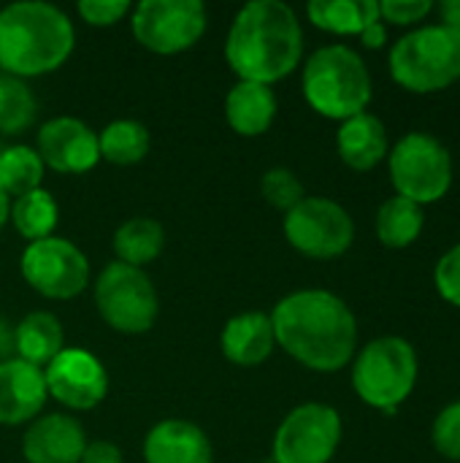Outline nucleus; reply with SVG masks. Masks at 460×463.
I'll list each match as a JSON object with an SVG mask.
<instances>
[{
	"mask_svg": "<svg viewBox=\"0 0 460 463\" xmlns=\"http://www.w3.org/2000/svg\"><path fill=\"white\" fill-rule=\"evenodd\" d=\"M274 336L293 361L312 372H339L358 353V320L344 298L331 290H296L274 312Z\"/></svg>",
	"mask_w": 460,
	"mask_h": 463,
	"instance_id": "nucleus-1",
	"label": "nucleus"
},
{
	"mask_svg": "<svg viewBox=\"0 0 460 463\" xmlns=\"http://www.w3.org/2000/svg\"><path fill=\"white\" fill-rule=\"evenodd\" d=\"M225 60L239 81L277 84L304 60V27L293 5L252 0L239 8L225 38Z\"/></svg>",
	"mask_w": 460,
	"mask_h": 463,
	"instance_id": "nucleus-2",
	"label": "nucleus"
},
{
	"mask_svg": "<svg viewBox=\"0 0 460 463\" xmlns=\"http://www.w3.org/2000/svg\"><path fill=\"white\" fill-rule=\"evenodd\" d=\"M76 46L70 16L43 0H19L0 11V71L33 79L65 65Z\"/></svg>",
	"mask_w": 460,
	"mask_h": 463,
	"instance_id": "nucleus-3",
	"label": "nucleus"
},
{
	"mask_svg": "<svg viewBox=\"0 0 460 463\" xmlns=\"http://www.w3.org/2000/svg\"><path fill=\"white\" fill-rule=\"evenodd\" d=\"M306 103L328 119H350L371 103L374 84L366 60L347 43H328L309 54L301 76Z\"/></svg>",
	"mask_w": 460,
	"mask_h": 463,
	"instance_id": "nucleus-4",
	"label": "nucleus"
},
{
	"mask_svg": "<svg viewBox=\"0 0 460 463\" xmlns=\"http://www.w3.org/2000/svg\"><path fill=\"white\" fill-rule=\"evenodd\" d=\"M388 68L393 81L409 92H442L460 79V33L439 22L420 24L390 46Z\"/></svg>",
	"mask_w": 460,
	"mask_h": 463,
	"instance_id": "nucleus-5",
	"label": "nucleus"
},
{
	"mask_svg": "<svg viewBox=\"0 0 460 463\" xmlns=\"http://www.w3.org/2000/svg\"><path fill=\"white\" fill-rule=\"evenodd\" d=\"M418 374V350L404 336H377L352 358V388L358 399L388 415L412 396Z\"/></svg>",
	"mask_w": 460,
	"mask_h": 463,
	"instance_id": "nucleus-6",
	"label": "nucleus"
},
{
	"mask_svg": "<svg viewBox=\"0 0 460 463\" xmlns=\"http://www.w3.org/2000/svg\"><path fill=\"white\" fill-rule=\"evenodd\" d=\"M390 182L396 195L428 206L442 201L453 187V155L426 130H412L388 152Z\"/></svg>",
	"mask_w": 460,
	"mask_h": 463,
	"instance_id": "nucleus-7",
	"label": "nucleus"
},
{
	"mask_svg": "<svg viewBox=\"0 0 460 463\" xmlns=\"http://www.w3.org/2000/svg\"><path fill=\"white\" fill-rule=\"evenodd\" d=\"M95 307L103 323L119 334H146L160 315L155 282L144 269L108 263L95 279Z\"/></svg>",
	"mask_w": 460,
	"mask_h": 463,
	"instance_id": "nucleus-8",
	"label": "nucleus"
},
{
	"mask_svg": "<svg viewBox=\"0 0 460 463\" xmlns=\"http://www.w3.org/2000/svg\"><path fill=\"white\" fill-rule=\"evenodd\" d=\"M209 24L201 0H144L130 11L133 38L155 54L171 57L192 49Z\"/></svg>",
	"mask_w": 460,
	"mask_h": 463,
	"instance_id": "nucleus-9",
	"label": "nucleus"
},
{
	"mask_svg": "<svg viewBox=\"0 0 460 463\" xmlns=\"http://www.w3.org/2000/svg\"><path fill=\"white\" fill-rule=\"evenodd\" d=\"M285 239L296 252L312 260H333L352 247L355 222L342 203L306 195L285 214Z\"/></svg>",
	"mask_w": 460,
	"mask_h": 463,
	"instance_id": "nucleus-10",
	"label": "nucleus"
},
{
	"mask_svg": "<svg viewBox=\"0 0 460 463\" xmlns=\"http://www.w3.org/2000/svg\"><path fill=\"white\" fill-rule=\"evenodd\" d=\"M19 269L24 282L52 301H70L89 285L87 255L62 236L30 241L19 258Z\"/></svg>",
	"mask_w": 460,
	"mask_h": 463,
	"instance_id": "nucleus-11",
	"label": "nucleus"
},
{
	"mask_svg": "<svg viewBox=\"0 0 460 463\" xmlns=\"http://www.w3.org/2000/svg\"><path fill=\"white\" fill-rule=\"evenodd\" d=\"M342 415L331 404H298L274 434V463H331L342 445Z\"/></svg>",
	"mask_w": 460,
	"mask_h": 463,
	"instance_id": "nucleus-12",
	"label": "nucleus"
},
{
	"mask_svg": "<svg viewBox=\"0 0 460 463\" xmlns=\"http://www.w3.org/2000/svg\"><path fill=\"white\" fill-rule=\"evenodd\" d=\"M46 393L73 412H89L108 396L106 366L81 347H65L46 369Z\"/></svg>",
	"mask_w": 460,
	"mask_h": 463,
	"instance_id": "nucleus-13",
	"label": "nucleus"
},
{
	"mask_svg": "<svg viewBox=\"0 0 460 463\" xmlns=\"http://www.w3.org/2000/svg\"><path fill=\"white\" fill-rule=\"evenodd\" d=\"M35 152L54 174H87L100 163L98 133L79 117H54L43 122Z\"/></svg>",
	"mask_w": 460,
	"mask_h": 463,
	"instance_id": "nucleus-14",
	"label": "nucleus"
},
{
	"mask_svg": "<svg viewBox=\"0 0 460 463\" xmlns=\"http://www.w3.org/2000/svg\"><path fill=\"white\" fill-rule=\"evenodd\" d=\"M84 448L87 434L81 423L65 412L38 415L22 437V456L27 463H79Z\"/></svg>",
	"mask_w": 460,
	"mask_h": 463,
	"instance_id": "nucleus-15",
	"label": "nucleus"
},
{
	"mask_svg": "<svg viewBox=\"0 0 460 463\" xmlns=\"http://www.w3.org/2000/svg\"><path fill=\"white\" fill-rule=\"evenodd\" d=\"M46 399L43 369L19 358L0 361V426L33 423L43 412Z\"/></svg>",
	"mask_w": 460,
	"mask_h": 463,
	"instance_id": "nucleus-16",
	"label": "nucleus"
},
{
	"mask_svg": "<svg viewBox=\"0 0 460 463\" xmlns=\"http://www.w3.org/2000/svg\"><path fill=\"white\" fill-rule=\"evenodd\" d=\"M146 463H211L214 448L206 431L190 420H160L144 439Z\"/></svg>",
	"mask_w": 460,
	"mask_h": 463,
	"instance_id": "nucleus-17",
	"label": "nucleus"
},
{
	"mask_svg": "<svg viewBox=\"0 0 460 463\" xmlns=\"http://www.w3.org/2000/svg\"><path fill=\"white\" fill-rule=\"evenodd\" d=\"M220 347H222V355L233 366H241V369L260 366L263 361L271 358V353L277 347L271 315L241 312V315L230 317L220 334Z\"/></svg>",
	"mask_w": 460,
	"mask_h": 463,
	"instance_id": "nucleus-18",
	"label": "nucleus"
},
{
	"mask_svg": "<svg viewBox=\"0 0 460 463\" xmlns=\"http://www.w3.org/2000/svg\"><path fill=\"white\" fill-rule=\"evenodd\" d=\"M336 152H339L342 163L350 165L352 171L377 168L390 152L385 122L371 111L344 119L336 133Z\"/></svg>",
	"mask_w": 460,
	"mask_h": 463,
	"instance_id": "nucleus-19",
	"label": "nucleus"
},
{
	"mask_svg": "<svg viewBox=\"0 0 460 463\" xmlns=\"http://www.w3.org/2000/svg\"><path fill=\"white\" fill-rule=\"evenodd\" d=\"M225 119L230 130L244 138L263 136L277 119L274 87L258 81H236L225 98Z\"/></svg>",
	"mask_w": 460,
	"mask_h": 463,
	"instance_id": "nucleus-20",
	"label": "nucleus"
},
{
	"mask_svg": "<svg viewBox=\"0 0 460 463\" xmlns=\"http://www.w3.org/2000/svg\"><path fill=\"white\" fill-rule=\"evenodd\" d=\"M11 345L19 361L46 369L65 350V331L52 312H30L14 328Z\"/></svg>",
	"mask_w": 460,
	"mask_h": 463,
	"instance_id": "nucleus-21",
	"label": "nucleus"
},
{
	"mask_svg": "<svg viewBox=\"0 0 460 463\" xmlns=\"http://www.w3.org/2000/svg\"><path fill=\"white\" fill-rule=\"evenodd\" d=\"M111 247L119 263L133 269H146L160 258L165 247V231L152 217H130L117 228Z\"/></svg>",
	"mask_w": 460,
	"mask_h": 463,
	"instance_id": "nucleus-22",
	"label": "nucleus"
},
{
	"mask_svg": "<svg viewBox=\"0 0 460 463\" xmlns=\"http://www.w3.org/2000/svg\"><path fill=\"white\" fill-rule=\"evenodd\" d=\"M306 16L314 27L333 35H361L380 19L377 0H312Z\"/></svg>",
	"mask_w": 460,
	"mask_h": 463,
	"instance_id": "nucleus-23",
	"label": "nucleus"
},
{
	"mask_svg": "<svg viewBox=\"0 0 460 463\" xmlns=\"http://www.w3.org/2000/svg\"><path fill=\"white\" fill-rule=\"evenodd\" d=\"M374 228H377L380 244H385L390 250H404L420 239V233L426 228V212L415 201L393 195L377 209Z\"/></svg>",
	"mask_w": 460,
	"mask_h": 463,
	"instance_id": "nucleus-24",
	"label": "nucleus"
},
{
	"mask_svg": "<svg viewBox=\"0 0 460 463\" xmlns=\"http://www.w3.org/2000/svg\"><path fill=\"white\" fill-rule=\"evenodd\" d=\"M152 136L138 119H114L98 133L100 160L111 165H136L149 155Z\"/></svg>",
	"mask_w": 460,
	"mask_h": 463,
	"instance_id": "nucleus-25",
	"label": "nucleus"
},
{
	"mask_svg": "<svg viewBox=\"0 0 460 463\" xmlns=\"http://www.w3.org/2000/svg\"><path fill=\"white\" fill-rule=\"evenodd\" d=\"M8 220L14 222L16 233L27 239V244L41 241V239L54 236V228L60 220V206L49 190L38 187V190L24 193V195L11 201Z\"/></svg>",
	"mask_w": 460,
	"mask_h": 463,
	"instance_id": "nucleus-26",
	"label": "nucleus"
},
{
	"mask_svg": "<svg viewBox=\"0 0 460 463\" xmlns=\"http://www.w3.org/2000/svg\"><path fill=\"white\" fill-rule=\"evenodd\" d=\"M46 174L43 160L27 144H14L0 149V187L8 198H19L41 187Z\"/></svg>",
	"mask_w": 460,
	"mask_h": 463,
	"instance_id": "nucleus-27",
	"label": "nucleus"
},
{
	"mask_svg": "<svg viewBox=\"0 0 460 463\" xmlns=\"http://www.w3.org/2000/svg\"><path fill=\"white\" fill-rule=\"evenodd\" d=\"M35 117L38 100L27 81L0 73V133L19 136L35 122Z\"/></svg>",
	"mask_w": 460,
	"mask_h": 463,
	"instance_id": "nucleus-28",
	"label": "nucleus"
},
{
	"mask_svg": "<svg viewBox=\"0 0 460 463\" xmlns=\"http://www.w3.org/2000/svg\"><path fill=\"white\" fill-rule=\"evenodd\" d=\"M260 193L263 198L279 209V212H290L293 206H298L304 198H306V190H304V182L285 165H277V168H268L260 179Z\"/></svg>",
	"mask_w": 460,
	"mask_h": 463,
	"instance_id": "nucleus-29",
	"label": "nucleus"
},
{
	"mask_svg": "<svg viewBox=\"0 0 460 463\" xmlns=\"http://www.w3.org/2000/svg\"><path fill=\"white\" fill-rule=\"evenodd\" d=\"M431 442L437 448L439 456H445L447 461H460V402L447 404L431 429Z\"/></svg>",
	"mask_w": 460,
	"mask_h": 463,
	"instance_id": "nucleus-30",
	"label": "nucleus"
},
{
	"mask_svg": "<svg viewBox=\"0 0 460 463\" xmlns=\"http://www.w3.org/2000/svg\"><path fill=\"white\" fill-rule=\"evenodd\" d=\"M434 285L439 296L460 309V244L450 247L434 269Z\"/></svg>",
	"mask_w": 460,
	"mask_h": 463,
	"instance_id": "nucleus-31",
	"label": "nucleus"
},
{
	"mask_svg": "<svg viewBox=\"0 0 460 463\" xmlns=\"http://www.w3.org/2000/svg\"><path fill=\"white\" fill-rule=\"evenodd\" d=\"M81 22L92 27H114L125 16H130L133 5L127 0H81L76 5Z\"/></svg>",
	"mask_w": 460,
	"mask_h": 463,
	"instance_id": "nucleus-32",
	"label": "nucleus"
},
{
	"mask_svg": "<svg viewBox=\"0 0 460 463\" xmlns=\"http://www.w3.org/2000/svg\"><path fill=\"white\" fill-rule=\"evenodd\" d=\"M434 11L431 0H382L380 19L390 24H418Z\"/></svg>",
	"mask_w": 460,
	"mask_h": 463,
	"instance_id": "nucleus-33",
	"label": "nucleus"
},
{
	"mask_svg": "<svg viewBox=\"0 0 460 463\" xmlns=\"http://www.w3.org/2000/svg\"><path fill=\"white\" fill-rule=\"evenodd\" d=\"M79 463H125V456L114 442L95 439V442H87Z\"/></svg>",
	"mask_w": 460,
	"mask_h": 463,
	"instance_id": "nucleus-34",
	"label": "nucleus"
},
{
	"mask_svg": "<svg viewBox=\"0 0 460 463\" xmlns=\"http://www.w3.org/2000/svg\"><path fill=\"white\" fill-rule=\"evenodd\" d=\"M434 8L439 14V24L460 33V0H439Z\"/></svg>",
	"mask_w": 460,
	"mask_h": 463,
	"instance_id": "nucleus-35",
	"label": "nucleus"
},
{
	"mask_svg": "<svg viewBox=\"0 0 460 463\" xmlns=\"http://www.w3.org/2000/svg\"><path fill=\"white\" fill-rule=\"evenodd\" d=\"M358 38L363 41V46H366V49H380V46H385V41H388V27H385V22H382V19H377V22H374V24H369Z\"/></svg>",
	"mask_w": 460,
	"mask_h": 463,
	"instance_id": "nucleus-36",
	"label": "nucleus"
},
{
	"mask_svg": "<svg viewBox=\"0 0 460 463\" xmlns=\"http://www.w3.org/2000/svg\"><path fill=\"white\" fill-rule=\"evenodd\" d=\"M8 209H11V198L3 193V187H0V231H3V225L8 222Z\"/></svg>",
	"mask_w": 460,
	"mask_h": 463,
	"instance_id": "nucleus-37",
	"label": "nucleus"
},
{
	"mask_svg": "<svg viewBox=\"0 0 460 463\" xmlns=\"http://www.w3.org/2000/svg\"><path fill=\"white\" fill-rule=\"evenodd\" d=\"M271 463H274V461H271Z\"/></svg>",
	"mask_w": 460,
	"mask_h": 463,
	"instance_id": "nucleus-38",
	"label": "nucleus"
}]
</instances>
